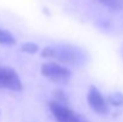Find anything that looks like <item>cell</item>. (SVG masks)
Masks as SVG:
<instances>
[{
  "instance_id": "6da1fadb",
  "label": "cell",
  "mask_w": 123,
  "mask_h": 122,
  "mask_svg": "<svg viewBox=\"0 0 123 122\" xmlns=\"http://www.w3.org/2000/svg\"><path fill=\"white\" fill-rule=\"evenodd\" d=\"M42 56L48 59H55L63 64L77 65L84 59V54L79 49L72 45H60V47H45L42 50Z\"/></svg>"
},
{
  "instance_id": "7a4b0ae2",
  "label": "cell",
  "mask_w": 123,
  "mask_h": 122,
  "mask_svg": "<svg viewBox=\"0 0 123 122\" xmlns=\"http://www.w3.org/2000/svg\"><path fill=\"white\" fill-rule=\"evenodd\" d=\"M42 74L49 80L56 84H66L71 78V72L65 66H61L55 62H47L41 68Z\"/></svg>"
},
{
  "instance_id": "3957f363",
  "label": "cell",
  "mask_w": 123,
  "mask_h": 122,
  "mask_svg": "<svg viewBox=\"0 0 123 122\" xmlns=\"http://www.w3.org/2000/svg\"><path fill=\"white\" fill-rule=\"evenodd\" d=\"M49 109L57 122H79L81 116L79 114H75L68 105L60 104L55 101L49 103Z\"/></svg>"
},
{
  "instance_id": "277c9868",
  "label": "cell",
  "mask_w": 123,
  "mask_h": 122,
  "mask_svg": "<svg viewBox=\"0 0 123 122\" xmlns=\"http://www.w3.org/2000/svg\"><path fill=\"white\" fill-rule=\"evenodd\" d=\"M22 87V81L14 70L0 66V89L20 91Z\"/></svg>"
},
{
  "instance_id": "5b68a950",
  "label": "cell",
  "mask_w": 123,
  "mask_h": 122,
  "mask_svg": "<svg viewBox=\"0 0 123 122\" xmlns=\"http://www.w3.org/2000/svg\"><path fill=\"white\" fill-rule=\"evenodd\" d=\"M87 102H88V105L91 107V109L93 111H96L97 114L105 115L109 111L108 102L105 101V98L102 96V93L99 92V90L96 86L90 87L88 93H87Z\"/></svg>"
},
{
  "instance_id": "8992f818",
  "label": "cell",
  "mask_w": 123,
  "mask_h": 122,
  "mask_svg": "<svg viewBox=\"0 0 123 122\" xmlns=\"http://www.w3.org/2000/svg\"><path fill=\"white\" fill-rule=\"evenodd\" d=\"M0 44L13 45V44H16V39L10 31L0 28Z\"/></svg>"
},
{
  "instance_id": "52a82bcc",
  "label": "cell",
  "mask_w": 123,
  "mask_h": 122,
  "mask_svg": "<svg viewBox=\"0 0 123 122\" xmlns=\"http://www.w3.org/2000/svg\"><path fill=\"white\" fill-rule=\"evenodd\" d=\"M106 102L114 107H121L123 105V93H120V92H116V93H111L109 95Z\"/></svg>"
},
{
  "instance_id": "ba28073f",
  "label": "cell",
  "mask_w": 123,
  "mask_h": 122,
  "mask_svg": "<svg viewBox=\"0 0 123 122\" xmlns=\"http://www.w3.org/2000/svg\"><path fill=\"white\" fill-rule=\"evenodd\" d=\"M103 5L108 6V7H111L114 10H118V8H122L123 7V0H99Z\"/></svg>"
},
{
  "instance_id": "9c48e42d",
  "label": "cell",
  "mask_w": 123,
  "mask_h": 122,
  "mask_svg": "<svg viewBox=\"0 0 123 122\" xmlns=\"http://www.w3.org/2000/svg\"><path fill=\"white\" fill-rule=\"evenodd\" d=\"M22 51L24 53H28V54H35L38 51V45L36 43H24L22 47H20Z\"/></svg>"
},
{
  "instance_id": "30bf717a",
  "label": "cell",
  "mask_w": 123,
  "mask_h": 122,
  "mask_svg": "<svg viewBox=\"0 0 123 122\" xmlns=\"http://www.w3.org/2000/svg\"><path fill=\"white\" fill-rule=\"evenodd\" d=\"M55 102L60 103V104H65L67 105V98L65 96V93L61 90H56L55 91Z\"/></svg>"
}]
</instances>
